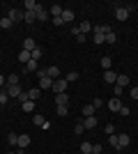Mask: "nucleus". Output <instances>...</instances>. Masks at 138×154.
Here are the masks:
<instances>
[{"label":"nucleus","mask_w":138,"mask_h":154,"mask_svg":"<svg viewBox=\"0 0 138 154\" xmlns=\"http://www.w3.org/2000/svg\"><path fill=\"white\" fill-rule=\"evenodd\" d=\"M67 78H55V81H53V88L51 90L55 92V94H60V92H67Z\"/></svg>","instance_id":"f257e3e1"},{"label":"nucleus","mask_w":138,"mask_h":154,"mask_svg":"<svg viewBox=\"0 0 138 154\" xmlns=\"http://www.w3.org/2000/svg\"><path fill=\"white\" fill-rule=\"evenodd\" d=\"M124 103H122V99L120 97H113V99H108V110L111 113H120V108H122Z\"/></svg>","instance_id":"f03ea898"},{"label":"nucleus","mask_w":138,"mask_h":154,"mask_svg":"<svg viewBox=\"0 0 138 154\" xmlns=\"http://www.w3.org/2000/svg\"><path fill=\"white\" fill-rule=\"evenodd\" d=\"M23 14H26V12H21V9H14V7H12L9 14H7V19L12 21V23H19V21H23Z\"/></svg>","instance_id":"7ed1b4c3"},{"label":"nucleus","mask_w":138,"mask_h":154,"mask_svg":"<svg viewBox=\"0 0 138 154\" xmlns=\"http://www.w3.org/2000/svg\"><path fill=\"white\" fill-rule=\"evenodd\" d=\"M131 145V136H127V134H118V149H124Z\"/></svg>","instance_id":"20e7f679"},{"label":"nucleus","mask_w":138,"mask_h":154,"mask_svg":"<svg viewBox=\"0 0 138 154\" xmlns=\"http://www.w3.org/2000/svg\"><path fill=\"white\" fill-rule=\"evenodd\" d=\"M30 143H32V138H30L28 134H19V143H16V149H26Z\"/></svg>","instance_id":"39448f33"},{"label":"nucleus","mask_w":138,"mask_h":154,"mask_svg":"<svg viewBox=\"0 0 138 154\" xmlns=\"http://www.w3.org/2000/svg\"><path fill=\"white\" fill-rule=\"evenodd\" d=\"M5 90H7V94H9V99H19V94L23 92V90H21V85H7Z\"/></svg>","instance_id":"423d86ee"},{"label":"nucleus","mask_w":138,"mask_h":154,"mask_svg":"<svg viewBox=\"0 0 138 154\" xmlns=\"http://www.w3.org/2000/svg\"><path fill=\"white\" fill-rule=\"evenodd\" d=\"M46 76L51 78V81L60 78V67H55V64H51V67H46Z\"/></svg>","instance_id":"0eeeda50"},{"label":"nucleus","mask_w":138,"mask_h":154,"mask_svg":"<svg viewBox=\"0 0 138 154\" xmlns=\"http://www.w3.org/2000/svg\"><path fill=\"white\" fill-rule=\"evenodd\" d=\"M37 88H39L41 92H44V90H51V88H53V81H51L48 76H41V78H39V85H37Z\"/></svg>","instance_id":"6e6552de"},{"label":"nucleus","mask_w":138,"mask_h":154,"mask_svg":"<svg viewBox=\"0 0 138 154\" xmlns=\"http://www.w3.org/2000/svg\"><path fill=\"white\" fill-rule=\"evenodd\" d=\"M35 16H37V21H48V12H46V7L37 5V9H35Z\"/></svg>","instance_id":"1a4fd4ad"},{"label":"nucleus","mask_w":138,"mask_h":154,"mask_svg":"<svg viewBox=\"0 0 138 154\" xmlns=\"http://www.w3.org/2000/svg\"><path fill=\"white\" fill-rule=\"evenodd\" d=\"M92 32H94V35H108V32H113V28L111 26H92Z\"/></svg>","instance_id":"9d476101"},{"label":"nucleus","mask_w":138,"mask_h":154,"mask_svg":"<svg viewBox=\"0 0 138 154\" xmlns=\"http://www.w3.org/2000/svg\"><path fill=\"white\" fill-rule=\"evenodd\" d=\"M60 19H62V23H69V26H72V21L76 19V14H74V9H65Z\"/></svg>","instance_id":"9b49d317"},{"label":"nucleus","mask_w":138,"mask_h":154,"mask_svg":"<svg viewBox=\"0 0 138 154\" xmlns=\"http://www.w3.org/2000/svg\"><path fill=\"white\" fill-rule=\"evenodd\" d=\"M115 19L122 21V23L129 19V12H127V7H118V9H115Z\"/></svg>","instance_id":"f8f14e48"},{"label":"nucleus","mask_w":138,"mask_h":154,"mask_svg":"<svg viewBox=\"0 0 138 154\" xmlns=\"http://www.w3.org/2000/svg\"><path fill=\"white\" fill-rule=\"evenodd\" d=\"M35 48H37V42H35L32 37H28L26 42H23V51H28V53H32Z\"/></svg>","instance_id":"ddd939ff"},{"label":"nucleus","mask_w":138,"mask_h":154,"mask_svg":"<svg viewBox=\"0 0 138 154\" xmlns=\"http://www.w3.org/2000/svg\"><path fill=\"white\" fill-rule=\"evenodd\" d=\"M129 83H131V81H129V76H127V74H118V81H115V85H120V88L124 90Z\"/></svg>","instance_id":"4468645a"},{"label":"nucleus","mask_w":138,"mask_h":154,"mask_svg":"<svg viewBox=\"0 0 138 154\" xmlns=\"http://www.w3.org/2000/svg\"><path fill=\"white\" fill-rule=\"evenodd\" d=\"M55 103H58V106H67V103H69V97H67V92H60V94H55Z\"/></svg>","instance_id":"2eb2a0df"},{"label":"nucleus","mask_w":138,"mask_h":154,"mask_svg":"<svg viewBox=\"0 0 138 154\" xmlns=\"http://www.w3.org/2000/svg\"><path fill=\"white\" fill-rule=\"evenodd\" d=\"M104 81H106V83H115V81H118V74H115L113 69L104 71Z\"/></svg>","instance_id":"dca6fc26"},{"label":"nucleus","mask_w":138,"mask_h":154,"mask_svg":"<svg viewBox=\"0 0 138 154\" xmlns=\"http://www.w3.org/2000/svg\"><path fill=\"white\" fill-rule=\"evenodd\" d=\"M62 12H65V7H62V5H51V14H53V19H60V16H62Z\"/></svg>","instance_id":"f3484780"},{"label":"nucleus","mask_w":138,"mask_h":154,"mask_svg":"<svg viewBox=\"0 0 138 154\" xmlns=\"http://www.w3.org/2000/svg\"><path fill=\"white\" fill-rule=\"evenodd\" d=\"M39 97H41V90H39V88H32V90H28V99H30V101H37Z\"/></svg>","instance_id":"a211bd4d"},{"label":"nucleus","mask_w":138,"mask_h":154,"mask_svg":"<svg viewBox=\"0 0 138 154\" xmlns=\"http://www.w3.org/2000/svg\"><path fill=\"white\" fill-rule=\"evenodd\" d=\"M83 127L87 129V131H90V129H94L97 127V117L92 115V117H85V120H83Z\"/></svg>","instance_id":"6ab92c4d"},{"label":"nucleus","mask_w":138,"mask_h":154,"mask_svg":"<svg viewBox=\"0 0 138 154\" xmlns=\"http://www.w3.org/2000/svg\"><path fill=\"white\" fill-rule=\"evenodd\" d=\"M94 110H97V108H94L92 103H85V106H83V117H92V115H94Z\"/></svg>","instance_id":"aec40b11"},{"label":"nucleus","mask_w":138,"mask_h":154,"mask_svg":"<svg viewBox=\"0 0 138 154\" xmlns=\"http://www.w3.org/2000/svg\"><path fill=\"white\" fill-rule=\"evenodd\" d=\"M30 60H32V55H30V53L28 51H23V48H21V53H19V62H30Z\"/></svg>","instance_id":"412c9836"},{"label":"nucleus","mask_w":138,"mask_h":154,"mask_svg":"<svg viewBox=\"0 0 138 154\" xmlns=\"http://www.w3.org/2000/svg\"><path fill=\"white\" fill-rule=\"evenodd\" d=\"M111 67H113V60L108 58V55H104V58H101V69H104V71H108Z\"/></svg>","instance_id":"4be33fe9"},{"label":"nucleus","mask_w":138,"mask_h":154,"mask_svg":"<svg viewBox=\"0 0 138 154\" xmlns=\"http://www.w3.org/2000/svg\"><path fill=\"white\" fill-rule=\"evenodd\" d=\"M30 55H32V60H35V62H39V60H41V55H44V51H41V46H37V48H35V51L30 53Z\"/></svg>","instance_id":"5701e85b"},{"label":"nucleus","mask_w":138,"mask_h":154,"mask_svg":"<svg viewBox=\"0 0 138 154\" xmlns=\"http://www.w3.org/2000/svg\"><path fill=\"white\" fill-rule=\"evenodd\" d=\"M23 7H26V12H35V9H37V2H35V0H26Z\"/></svg>","instance_id":"b1692460"},{"label":"nucleus","mask_w":138,"mask_h":154,"mask_svg":"<svg viewBox=\"0 0 138 154\" xmlns=\"http://www.w3.org/2000/svg\"><path fill=\"white\" fill-rule=\"evenodd\" d=\"M23 21H26V23H35V21H37L35 12H26V14H23Z\"/></svg>","instance_id":"393cba45"},{"label":"nucleus","mask_w":138,"mask_h":154,"mask_svg":"<svg viewBox=\"0 0 138 154\" xmlns=\"http://www.w3.org/2000/svg\"><path fill=\"white\" fill-rule=\"evenodd\" d=\"M7 85H19V74H9L7 76Z\"/></svg>","instance_id":"a878e982"},{"label":"nucleus","mask_w":138,"mask_h":154,"mask_svg":"<svg viewBox=\"0 0 138 154\" xmlns=\"http://www.w3.org/2000/svg\"><path fill=\"white\" fill-rule=\"evenodd\" d=\"M7 143H9L12 147H16V143H19V134H9V136H7Z\"/></svg>","instance_id":"bb28decb"},{"label":"nucleus","mask_w":138,"mask_h":154,"mask_svg":"<svg viewBox=\"0 0 138 154\" xmlns=\"http://www.w3.org/2000/svg\"><path fill=\"white\" fill-rule=\"evenodd\" d=\"M12 26H14V23H12L9 19H7V16H5V19H0V28H2V30H9Z\"/></svg>","instance_id":"cd10ccee"},{"label":"nucleus","mask_w":138,"mask_h":154,"mask_svg":"<svg viewBox=\"0 0 138 154\" xmlns=\"http://www.w3.org/2000/svg\"><path fill=\"white\" fill-rule=\"evenodd\" d=\"M32 122L37 124V127H44L46 120H44V115H39V113H37V115H32Z\"/></svg>","instance_id":"c85d7f7f"},{"label":"nucleus","mask_w":138,"mask_h":154,"mask_svg":"<svg viewBox=\"0 0 138 154\" xmlns=\"http://www.w3.org/2000/svg\"><path fill=\"white\" fill-rule=\"evenodd\" d=\"M78 30L83 32V35H87V32L92 30V26H90V23H87V21H83V23H81V26H78Z\"/></svg>","instance_id":"c756f323"},{"label":"nucleus","mask_w":138,"mask_h":154,"mask_svg":"<svg viewBox=\"0 0 138 154\" xmlns=\"http://www.w3.org/2000/svg\"><path fill=\"white\" fill-rule=\"evenodd\" d=\"M78 78H81L78 71H69V74H67V83H72V81H78Z\"/></svg>","instance_id":"7c9ffc66"},{"label":"nucleus","mask_w":138,"mask_h":154,"mask_svg":"<svg viewBox=\"0 0 138 154\" xmlns=\"http://www.w3.org/2000/svg\"><path fill=\"white\" fill-rule=\"evenodd\" d=\"M7 101H9V94H7V90H0V106H5Z\"/></svg>","instance_id":"2f4dec72"},{"label":"nucleus","mask_w":138,"mask_h":154,"mask_svg":"<svg viewBox=\"0 0 138 154\" xmlns=\"http://www.w3.org/2000/svg\"><path fill=\"white\" fill-rule=\"evenodd\" d=\"M81 152H83V154H90L92 152V143H81Z\"/></svg>","instance_id":"473e14b6"},{"label":"nucleus","mask_w":138,"mask_h":154,"mask_svg":"<svg viewBox=\"0 0 138 154\" xmlns=\"http://www.w3.org/2000/svg\"><path fill=\"white\" fill-rule=\"evenodd\" d=\"M21 106H23L26 113H32V110H35V101H26V103H21Z\"/></svg>","instance_id":"72a5a7b5"},{"label":"nucleus","mask_w":138,"mask_h":154,"mask_svg":"<svg viewBox=\"0 0 138 154\" xmlns=\"http://www.w3.org/2000/svg\"><path fill=\"white\" fill-rule=\"evenodd\" d=\"M115 42H118V35H115V32H108V35H106V44H115Z\"/></svg>","instance_id":"f704fd0d"},{"label":"nucleus","mask_w":138,"mask_h":154,"mask_svg":"<svg viewBox=\"0 0 138 154\" xmlns=\"http://www.w3.org/2000/svg\"><path fill=\"white\" fill-rule=\"evenodd\" d=\"M58 115H60V117L69 115V106H58Z\"/></svg>","instance_id":"c9c22d12"},{"label":"nucleus","mask_w":138,"mask_h":154,"mask_svg":"<svg viewBox=\"0 0 138 154\" xmlns=\"http://www.w3.org/2000/svg\"><path fill=\"white\" fill-rule=\"evenodd\" d=\"M108 143H111L113 147L118 149V134H111V136H108Z\"/></svg>","instance_id":"e433bc0d"},{"label":"nucleus","mask_w":138,"mask_h":154,"mask_svg":"<svg viewBox=\"0 0 138 154\" xmlns=\"http://www.w3.org/2000/svg\"><path fill=\"white\" fill-rule=\"evenodd\" d=\"M94 44H106V35H94Z\"/></svg>","instance_id":"4c0bfd02"},{"label":"nucleus","mask_w":138,"mask_h":154,"mask_svg":"<svg viewBox=\"0 0 138 154\" xmlns=\"http://www.w3.org/2000/svg\"><path fill=\"white\" fill-rule=\"evenodd\" d=\"M83 131H85V127H83V122H78V124H76V127H74V134H76V136H81V134H83Z\"/></svg>","instance_id":"58836bf2"},{"label":"nucleus","mask_w":138,"mask_h":154,"mask_svg":"<svg viewBox=\"0 0 138 154\" xmlns=\"http://www.w3.org/2000/svg\"><path fill=\"white\" fill-rule=\"evenodd\" d=\"M92 106H94V108H101V106H104V99H92Z\"/></svg>","instance_id":"ea45409f"},{"label":"nucleus","mask_w":138,"mask_h":154,"mask_svg":"<svg viewBox=\"0 0 138 154\" xmlns=\"http://www.w3.org/2000/svg\"><path fill=\"white\" fill-rule=\"evenodd\" d=\"M76 42H78V44H85V42H87V35H83V32L76 35Z\"/></svg>","instance_id":"a19ab883"},{"label":"nucleus","mask_w":138,"mask_h":154,"mask_svg":"<svg viewBox=\"0 0 138 154\" xmlns=\"http://www.w3.org/2000/svg\"><path fill=\"white\" fill-rule=\"evenodd\" d=\"M129 113H131V108H129V106H122V108H120V115H122V117H127Z\"/></svg>","instance_id":"79ce46f5"},{"label":"nucleus","mask_w":138,"mask_h":154,"mask_svg":"<svg viewBox=\"0 0 138 154\" xmlns=\"http://www.w3.org/2000/svg\"><path fill=\"white\" fill-rule=\"evenodd\" d=\"M19 101H21V103L30 101V99H28V92H26V90H23V92H21V94H19Z\"/></svg>","instance_id":"37998d69"},{"label":"nucleus","mask_w":138,"mask_h":154,"mask_svg":"<svg viewBox=\"0 0 138 154\" xmlns=\"http://www.w3.org/2000/svg\"><path fill=\"white\" fill-rule=\"evenodd\" d=\"M69 32H72L74 37H76V35H81V30H78V26H69Z\"/></svg>","instance_id":"c03bdc74"},{"label":"nucleus","mask_w":138,"mask_h":154,"mask_svg":"<svg viewBox=\"0 0 138 154\" xmlns=\"http://www.w3.org/2000/svg\"><path fill=\"white\" fill-rule=\"evenodd\" d=\"M106 134H108V136L115 134V124H106Z\"/></svg>","instance_id":"a18cd8bd"},{"label":"nucleus","mask_w":138,"mask_h":154,"mask_svg":"<svg viewBox=\"0 0 138 154\" xmlns=\"http://www.w3.org/2000/svg\"><path fill=\"white\" fill-rule=\"evenodd\" d=\"M101 149H104L101 145H92V152H94V154H101Z\"/></svg>","instance_id":"49530a36"},{"label":"nucleus","mask_w":138,"mask_h":154,"mask_svg":"<svg viewBox=\"0 0 138 154\" xmlns=\"http://www.w3.org/2000/svg\"><path fill=\"white\" fill-rule=\"evenodd\" d=\"M113 92H115V97H122V88H120V85H115V90H113Z\"/></svg>","instance_id":"de8ad7c7"},{"label":"nucleus","mask_w":138,"mask_h":154,"mask_svg":"<svg viewBox=\"0 0 138 154\" xmlns=\"http://www.w3.org/2000/svg\"><path fill=\"white\" fill-rule=\"evenodd\" d=\"M131 99H138V88H131Z\"/></svg>","instance_id":"09e8293b"},{"label":"nucleus","mask_w":138,"mask_h":154,"mask_svg":"<svg viewBox=\"0 0 138 154\" xmlns=\"http://www.w3.org/2000/svg\"><path fill=\"white\" fill-rule=\"evenodd\" d=\"M5 83H7V78H5V76H0V85H5Z\"/></svg>","instance_id":"8fccbe9b"},{"label":"nucleus","mask_w":138,"mask_h":154,"mask_svg":"<svg viewBox=\"0 0 138 154\" xmlns=\"http://www.w3.org/2000/svg\"><path fill=\"white\" fill-rule=\"evenodd\" d=\"M9 154H21V152H19V149H16V152H9Z\"/></svg>","instance_id":"3c124183"},{"label":"nucleus","mask_w":138,"mask_h":154,"mask_svg":"<svg viewBox=\"0 0 138 154\" xmlns=\"http://www.w3.org/2000/svg\"><path fill=\"white\" fill-rule=\"evenodd\" d=\"M90 154H94V152H90Z\"/></svg>","instance_id":"603ef678"}]
</instances>
